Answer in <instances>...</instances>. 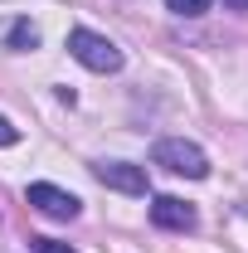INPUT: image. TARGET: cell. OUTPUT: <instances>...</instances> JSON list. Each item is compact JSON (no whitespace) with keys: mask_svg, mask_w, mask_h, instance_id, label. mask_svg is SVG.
I'll return each mask as SVG.
<instances>
[{"mask_svg":"<svg viewBox=\"0 0 248 253\" xmlns=\"http://www.w3.org/2000/svg\"><path fill=\"white\" fill-rule=\"evenodd\" d=\"M151 224H156V229L190 234V229L200 224V214H195V205H190V200H180V195H156V200H151Z\"/></svg>","mask_w":248,"mask_h":253,"instance_id":"4","label":"cell"},{"mask_svg":"<svg viewBox=\"0 0 248 253\" xmlns=\"http://www.w3.org/2000/svg\"><path fill=\"white\" fill-rule=\"evenodd\" d=\"M93 175L107 190H122V195H146V170L131 166V161H97Z\"/></svg>","mask_w":248,"mask_h":253,"instance_id":"5","label":"cell"},{"mask_svg":"<svg viewBox=\"0 0 248 253\" xmlns=\"http://www.w3.org/2000/svg\"><path fill=\"white\" fill-rule=\"evenodd\" d=\"M25 200H30L39 214H49V219H78V210H83L78 195H68V190H59V185H44V180L25 190Z\"/></svg>","mask_w":248,"mask_h":253,"instance_id":"3","label":"cell"},{"mask_svg":"<svg viewBox=\"0 0 248 253\" xmlns=\"http://www.w3.org/2000/svg\"><path fill=\"white\" fill-rule=\"evenodd\" d=\"M175 15H185V20H195V15H205L209 10V0H165Z\"/></svg>","mask_w":248,"mask_h":253,"instance_id":"7","label":"cell"},{"mask_svg":"<svg viewBox=\"0 0 248 253\" xmlns=\"http://www.w3.org/2000/svg\"><path fill=\"white\" fill-rule=\"evenodd\" d=\"M15 141H20V126L10 117H0V146H15Z\"/></svg>","mask_w":248,"mask_h":253,"instance_id":"9","label":"cell"},{"mask_svg":"<svg viewBox=\"0 0 248 253\" xmlns=\"http://www.w3.org/2000/svg\"><path fill=\"white\" fill-rule=\"evenodd\" d=\"M224 5H229V10H248V0H224Z\"/></svg>","mask_w":248,"mask_h":253,"instance_id":"10","label":"cell"},{"mask_svg":"<svg viewBox=\"0 0 248 253\" xmlns=\"http://www.w3.org/2000/svg\"><path fill=\"white\" fill-rule=\"evenodd\" d=\"M68 54L83 63V68H93V73H117L122 68V49L97 30H73L68 34Z\"/></svg>","mask_w":248,"mask_h":253,"instance_id":"1","label":"cell"},{"mask_svg":"<svg viewBox=\"0 0 248 253\" xmlns=\"http://www.w3.org/2000/svg\"><path fill=\"white\" fill-rule=\"evenodd\" d=\"M34 244V253H73L68 244H59V239H30Z\"/></svg>","mask_w":248,"mask_h":253,"instance_id":"8","label":"cell"},{"mask_svg":"<svg viewBox=\"0 0 248 253\" xmlns=\"http://www.w3.org/2000/svg\"><path fill=\"white\" fill-rule=\"evenodd\" d=\"M151 161H156V166H165L170 175H190V180H205V175H209V156H205L195 141H180V136L156 141Z\"/></svg>","mask_w":248,"mask_h":253,"instance_id":"2","label":"cell"},{"mask_svg":"<svg viewBox=\"0 0 248 253\" xmlns=\"http://www.w3.org/2000/svg\"><path fill=\"white\" fill-rule=\"evenodd\" d=\"M34 44H39V30H34L30 20L10 25V49H34Z\"/></svg>","mask_w":248,"mask_h":253,"instance_id":"6","label":"cell"}]
</instances>
